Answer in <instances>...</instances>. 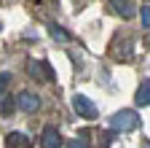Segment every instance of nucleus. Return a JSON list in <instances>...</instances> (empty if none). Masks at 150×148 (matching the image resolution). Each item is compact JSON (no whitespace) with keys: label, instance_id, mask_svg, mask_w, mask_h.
<instances>
[{"label":"nucleus","instance_id":"nucleus-1","mask_svg":"<svg viewBox=\"0 0 150 148\" xmlns=\"http://www.w3.org/2000/svg\"><path fill=\"white\" fill-rule=\"evenodd\" d=\"M110 127L115 129V132H131V129L139 127V116L134 110H118V113L110 119Z\"/></svg>","mask_w":150,"mask_h":148},{"label":"nucleus","instance_id":"nucleus-2","mask_svg":"<svg viewBox=\"0 0 150 148\" xmlns=\"http://www.w3.org/2000/svg\"><path fill=\"white\" fill-rule=\"evenodd\" d=\"M72 108H75V113H78L81 119H97V105H94L86 94H75L72 97Z\"/></svg>","mask_w":150,"mask_h":148},{"label":"nucleus","instance_id":"nucleus-3","mask_svg":"<svg viewBox=\"0 0 150 148\" xmlns=\"http://www.w3.org/2000/svg\"><path fill=\"white\" fill-rule=\"evenodd\" d=\"M13 105L19 110H24V113H32V110L40 108V97L32 94V92H19V94L13 97Z\"/></svg>","mask_w":150,"mask_h":148},{"label":"nucleus","instance_id":"nucleus-4","mask_svg":"<svg viewBox=\"0 0 150 148\" xmlns=\"http://www.w3.org/2000/svg\"><path fill=\"white\" fill-rule=\"evenodd\" d=\"M40 148H62V135L56 127H46L40 132Z\"/></svg>","mask_w":150,"mask_h":148},{"label":"nucleus","instance_id":"nucleus-5","mask_svg":"<svg viewBox=\"0 0 150 148\" xmlns=\"http://www.w3.org/2000/svg\"><path fill=\"white\" fill-rule=\"evenodd\" d=\"M30 145H32V140L24 132H11L6 137V148H30Z\"/></svg>","mask_w":150,"mask_h":148},{"label":"nucleus","instance_id":"nucleus-6","mask_svg":"<svg viewBox=\"0 0 150 148\" xmlns=\"http://www.w3.org/2000/svg\"><path fill=\"white\" fill-rule=\"evenodd\" d=\"M110 3L115 8V14H121L123 19H129V16L134 14V3H131V0H110Z\"/></svg>","mask_w":150,"mask_h":148},{"label":"nucleus","instance_id":"nucleus-7","mask_svg":"<svg viewBox=\"0 0 150 148\" xmlns=\"http://www.w3.org/2000/svg\"><path fill=\"white\" fill-rule=\"evenodd\" d=\"M147 102H150V84L145 81L137 92V105H147Z\"/></svg>","mask_w":150,"mask_h":148},{"label":"nucleus","instance_id":"nucleus-8","mask_svg":"<svg viewBox=\"0 0 150 148\" xmlns=\"http://www.w3.org/2000/svg\"><path fill=\"white\" fill-rule=\"evenodd\" d=\"M48 30H51V35L56 41H70V35L64 32V27H59V24H48Z\"/></svg>","mask_w":150,"mask_h":148},{"label":"nucleus","instance_id":"nucleus-9","mask_svg":"<svg viewBox=\"0 0 150 148\" xmlns=\"http://www.w3.org/2000/svg\"><path fill=\"white\" fill-rule=\"evenodd\" d=\"M139 19H142V27H145V30H150V11H147V6H142V8H139Z\"/></svg>","mask_w":150,"mask_h":148},{"label":"nucleus","instance_id":"nucleus-10","mask_svg":"<svg viewBox=\"0 0 150 148\" xmlns=\"http://www.w3.org/2000/svg\"><path fill=\"white\" fill-rule=\"evenodd\" d=\"M11 84V73H0V94L6 92V86Z\"/></svg>","mask_w":150,"mask_h":148},{"label":"nucleus","instance_id":"nucleus-11","mask_svg":"<svg viewBox=\"0 0 150 148\" xmlns=\"http://www.w3.org/2000/svg\"><path fill=\"white\" fill-rule=\"evenodd\" d=\"M67 148H88V145H86V140H83V137H75V140H70V143H67Z\"/></svg>","mask_w":150,"mask_h":148},{"label":"nucleus","instance_id":"nucleus-12","mask_svg":"<svg viewBox=\"0 0 150 148\" xmlns=\"http://www.w3.org/2000/svg\"><path fill=\"white\" fill-rule=\"evenodd\" d=\"M11 108H13V100H11V97H8V100H3V113H8Z\"/></svg>","mask_w":150,"mask_h":148},{"label":"nucleus","instance_id":"nucleus-13","mask_svg":"<svg viewBox=\"0 0 150 148\" xmlns=\"http://www.w3.org/2000/svg\"><path fill=\"white\" fill-rule=\"evenodd\" d=\"M0 27H3V24H0Z\"/></svg>","mask_w":150,"mask_h":148}]
</instances>
